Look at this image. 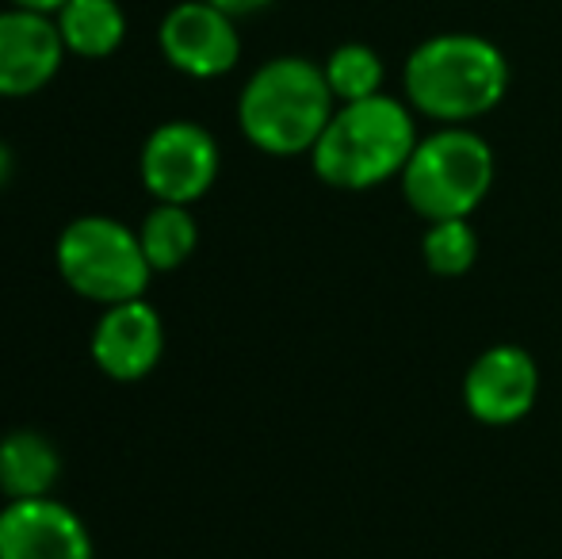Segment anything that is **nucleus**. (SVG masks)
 Masks as SVG:
<instances>
[{"label": "nucleus", "mask_w": 562, "mask_h": 559, "mask_svg": "<svg viewBox=\"0 0 562 559\" xmlns=\"http://www.w3.org/2000/svg\"><path fill=\"white\" fill-rule=\"evenodd\" d=\"M54 265L74 295L100 306L142 299L154 280L138 226H126L112 215H81L61 226L54 242Z\"/></svg>", "instance_id": "nucleus-5"}, {"label": "nucleus", "mask_w": 562, "mask_h": 559, "mask_svg": "<svg viewBox=\"0 0 562 559\" xmlns=\"http://www.w3.org/2000/svg\"><path fill=\"white\" fill-rule=\"evenodd\" d=\"M61 62H66V43L54 15L15 4L0 12V97H35L58 77Z\"/></svg>", "instance_id": "nucleus-10"}, {"label": "nucleus", "mask_w": 562, "mask_h": 559, "mask_svg": "<svg viewBox=\"0 0 562 559\" xmlns=\"http://www.w3.org/2000/svg\"><path fill=\"white\" fill-rule=\"evenodd\" d=\"M223 154L207 127L192 120H169L142 142L138 177L154 203H200L215 188Z\"/></svg>", "instance_id": "nucleus-6"}, {"label": "nucleus", "mask_w": 562, "mask_h": 559, "mask_svg": "<svg viewBox=\"0 0 562 559\" xmlns=\"http://www.w3.org/2000/svg\"><path fill=\"white\" fill-rule=\"evenodd\" d=\"M326 69L329 92H334L337 104H356V100H368L383 92L386 66L379 58L375 46L368 43H340L329 51V58L322 62Z\"/></svg>", "instance_id": "nucleus-15"}, {"label": "nucleus", "mask_w": 562, "mask_h": 559, "mask_svg": "<svg viewBox=\"0 0 562 559\" xmlns=\"http://www.w3.org/2000/svg\"><path fill=\"white\" fill-rule=\"evenodd\" d=\"M207 4L223 8L226 15H234V20H245V15H257L265 12L268 4H276V0H207Z\"/></svg>", "instance_id": "nucleus-17"}, {"label": "nucleus", "mask_w": 562, "mask_h": 559, "mask_svg": "<svg viewBox=\"0 0 562 559\" xmlns=\"http://www.w3.org/2000/svg\"><path fill=\"white\" fill-rule=\"evenodd\" d=\"M8 4H15V8H31V12H46V15H54L61 4H66V0H8Z\"/></svg>", "instance_id": "nucleus-18"}, {"label": "nucleus", "mask_w": 562, "mask_h": 559, "mask_svg": "<svg viewBox=\"0 0 562 559\" xmlns=\"http://www.w3.org/2000/svg\"><path fill=\"white\" fill-rule=\"evenodd\" d=\"M138 242L154 272H172L195 254L200 226L184 203H154L138 223Z\"/></svg>", "instance_id": "nucleus-14"}, {"label": "nucleus", "mask_w": 562, "mask_h": 559, "mask_svg": "<svg viewBox=\"0 0 562 559\" xmlns=\"http://www.w3.org/2000/svg\"><path fill=\"white\" fill-rule=\"evenodd\" d=\"M66 54L74 58H112L126 43V12L119 0H66L54 12Z\"/></svg>", "instance_id": "nucleus-13"}, {"label": "nucleus", "mask_w": 562, "mask_h": 559, "mask_svg": "<svg viewBox=\"0 0 562 559\" xmlns=\"http://www.w3.org/2000/svg\"><path fill=\"white\" fill-rule=\"evenodd\" d=\"M334 112L337 100L326 69L303 54L268 58L252 69L237 97V127L252 149L268 157L311 154Z\"/></svg>", "instance_id": "nucleus-3"}, {"label": "nucleus", "mask_w": 562, "mask_h": 559, "mask_svg": "<svg viewBox=\"0 0 562 559\" xmlns=\"http://www.w3.org/2000/svg\"><path fill=\"white\" fill-rule=\"evenodd\" d=\"M61 476V452L38 429H12L0 437V494L4 502L46 499Z\"/></svg>", "instance_id": "nucleus-12"}, {"label": "nucleus", "mask_w": 562, "mask_h": 559, "mask_svg": "<svg viewBox=\"0 0 562 559\" xmlns=\"http://www.w3.org/2000/svg\"><path fill=\"white\" fill-rule=\"evenodd\" d=\"M540 399V365L520 345H490L463 372V406L474 422L505 425L525 422Z\"/></svg>", "instance_id": "nucleus-8"}, {"label": "nucleus", "mask_w": 562, "mask_h": 559, "mask_svg": "<svg viewBox=\"0 0 562 559\" xmlns=\"http://www.w3.org/2000/svg\"><path fill=\"white\" fill-rule=\"evenodd\" d=\"M406 104L437 127H471L509 92V58L474 31H440L417 43L402 69Z\"/></svg>", "instance_id": "nucleus-1"}, {"label": "nucleus", "mask_w": 562, "mask_h": 559, "mask_svg": "<svg viewBox=\"0 0 562 559\" xmlns=\"http://www.w3.org/2000/svg\"><path fill=\"white\" fill-rule=\"evenodd\" d=\"M92 365L115 383H138L157 368L165 353V326L154 303L126 299V303L104 306L92 326Z\"/></svg>", "instance_id": "nucleus-11"}, {"label": "nucleus", "mask_w": 562, "mask_h": 559, "mask_svg": "<svg viewBox=\"0 0 562 559\" xmlns=\"http://www.w3.org/2000/svg\"><path fill=\"white\" fill-rule=\"evenodd\" d=\"M161 58L192 81L226 77L241 58L237 20L207 0H180L157 23Z\"/></svg>", "instance_id": "nucleus-7"}, {"label": "nucleus", "mask_w": 562, "mask_h": 559, "mask_svg": "<svg viewBox=\"0 0 562 559\" xmlns=\"http://www.w3.org/2000/svg\"><path fill=\"white\" fill-rule=\"evenodd\" d=\"M422 261L440 280L467 277L474 269V261H479V234H474L471 219H437V223H425Z\"/></svg>", "instance_id": "nucleus-16"}, {"label": "nucleus", "mask_w": 562, "mask_h": 559, "mask_svg": "<svg viewBox=\"0 0 562 559\" xmlns=\"http://www.w3.org/2000/svg\"><path fill=\"white\" fill-rule=\"evenodd\" d=\"M497 180L494 146L471 127H437L422 135L402 169V200L417 219H471Z\"/></svg>", "instance_id": "nucleus-4"}, {"label": "nucleus", "mask_w": 562, "mask_h": 559, "mask_svg": "<svg viewBox=\"0 0 562 559\" xmlns=\"http://www.w3.org/2000/svg\"><path fill=\"white\" fill-rule=\"evenodd\" d=\"M12 169H15V157H12V149L0 142V188L8 185V177H12Z\"/></svg>", "instance_id": "nucleus-19"}, {"label": "nucleus", "mask_w": 562, "mask_h": 559, "mask_svg": "<svg viewBox=\"0 0 562 559\" xmlns=\"http://www.w3.org/2000/svg\"><path fill=\"white\" fill-rule=\"evenodd\" d=\"M0 559H97L89 525L54 494L0 506Z\"/></svg>", "instance_id": "nucleus-9"}, {"label": "nucleus", "mask_w": 562, "mask_h": 559, "mask_svg": "<svg viewBox=\"0 0 562 559\" xmlns=\"http://www.w3.org/2000/svg\"><path fill=\"white\" fill-rule=\"evenodd\" d=\"M417 138L414 108L402 97L379 92L356 104H337L311 149V169L337 192H371L402 177Z\"/></svg>", "instance_id": "nucleus-2"}]
</instances>
